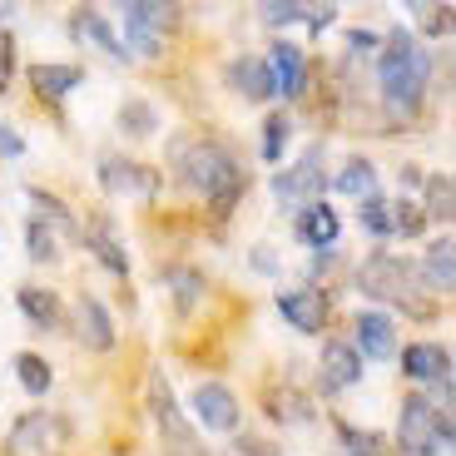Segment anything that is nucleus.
<instances>
[{"instance_id":"nucleus-39","label":"nucleus","mask_w":456,"mask_h":456,"mask_svg":"<svg viewBox=\"0 0 456 456\" xmlns=\"http://www.w3.org/2000/svg\"><path fill=\"white\" fill-rule=\"evenodd\" d=\"M20 154H25V139L11 125H0V159H20Z\"/></svg>"},{"instance_id":"nucleus-30","label":"nucleus","mask_w":456,"mask_h":456,"mask_svg":"<svg viewBox=\"0 0 456 456\" xmlns=\"http://www.w3.org/2000/svg\"><path fill=\"white\" fill-rule=\"evenodd\" d=\"M422 228H427V214H422L417 204H407V199H397V204H392V233H402V239H417Z\"/></svg>"},{"instance_id":"nucleus-20","label":"nucleus","mask_w":456,"mask_h":456,"mask_svg":"<svg viewBox=\"0 0 456 456\" xmlns=\"http://www.w3.org/2000/svg\"><path fill=\"white\" fill-rule=\"evenodd\" d=\"M228 90L243 94V100H273V85H268V69L258 55H243L228 65Z\"/></svg>"},{"instance_id":"nucleus-24","label":"nucleus","mask_w":456,"mask_h":456,"mask_svg":"<svg viewBox=\"0 0 456 456\" xmlns=\"http://www.w3.org/2000/svg\"><path fill=\"white\" fill-rule=\"evenodd\" d=\"M338 189H342V194H353L357 204H362V199H377V169H372V159H347V164H342Z\"/></svg>"},{"instance_id":"nucleus-5","label":"nucleus","mask_w":456,"mask_h":456,"mask_svg":"<svg viewBox=\"0 0 456 456\" xmlns=\"http://www.w3.org/2000/svg\"><path fill=\"white\" fill-rule=\"evenodd\" d=\"M149 411H154V422H159L164 456H204L199 452L194 427L183 422V411H179V402H174V387H169V377L164 372L149 377Z\"/></svg>"},{"instance_id":"nucleus-41","label":"nucleus","mask_w":456,"mask_h":456,"mask_svg":"<svg viewBox=\"0 0 456 456\" xmlns=\"http://www.w3.org/2000/svg\"><path fill=\"white\" fill-rule=\"evenodd\" d=\"M347 50H353V55L357 50H377V35L372 30H347Z\"/></svg>"},{"instance_id":"nucleus-15","label":"nucleus","mask_w":456,"mask_h":456,"mask_svg":"<svg viewBox=\"0 0 456 456\" xmlns=\"http://www.w3.org/2000/svg\"><path fill=\"white\" fill-rule=\"evenodd\" d=\"M402 372L411 382H452V353H446L442 342H411L407 353H402Z\"/></svg>"},{"instance_id":"nucleus-25","label":"nucleus","mask_w":456,"mask_h":456,"mask_svg":"<svg viewBox=\"0 0 456 456\" xmlns=\"http://www.w3.org/2000/svg\"><path fill=\"white\" fill-rule=\"evenodd\" d=\"M427 218H436V224H452L456 218V189H452V174H432L427 179Z\"/></svg>"},{"instance_id":"nucleus-2","label":"nucleus","mask_w":456,"mask_h":456,"mask_svg":"<svg viewBox=\"0 0 456 456\" xmlns=\"http://www.w3.org/2000/svg\"><path fill=\"white\" fill-rule=\"evenodd\" d=\"M432 80V55L427 45H417L407 30L387 35V50L377 55V85H382V100L392 104V114H411L427 94Z\"/></svg>"},{"instance_id":"nucleus-36","label":"nucleus","mask_w":456,"mask_h":456,"mask_svg":"<svg viewBox=\"0 0 456 456\" xmlns=\"http://www.w3.org/2000/svg\"><path fill=\"white\" fill-rule=\"evenodd\" d=\"M174 288H179V293H174V297H179V308H194V297L199 293H204V273H194V268H174Z\"/></svg>"},{"instance_id":"nucleus-34","label":"nucleus","mask_w":456,"mask_h":456,"mask_svg":"<svg viewBox=\"0 0 456 456\" xmlns=\"http://www.w3.org/2000/svg\"><path fill=\"white\" fill-rule=\"evenodd\" d=\"M338 436H342V446H347L353 456H377V452H382L377 432H357L353 422H338Z\"/></svg>"},{"instance_id":"nucleus-40","label":"nucleus","mask_w":456,"mask_h":456,"mask_svg":"<svg viewBox=\"0 0 456 456\" xmlns=\"http://www.w3.org/2000/svg\"><path fill=\"white\" fill-rule=\"evenodd\" d=\"M303 20H308L313 30L322 35V30H328L332 20H338V5H308V15H303Z\"/></svg>"},{"instance_id":"nucleus-37","label":"nucleus","mask_w":456,"mask_h":456,"mask_svg":"<svg viewBox=\"0 0 456 456\" xmlns=\"http://www.w3.org/2000/svg\"><path fill=\"white\" fill-rule=\"evenodd\" d=\"M11 75H15V40L0 35V94L11 90Z\"/></svg>"},{"instance_id":"nucleus-1","label":"nucleus","mask_w":456,"mask_h":456,"mask_svg":"<svg viewBox=\"0 0 456 456\" xmlns=\"http://www.w3.org/2000/svg\"><path fill=\"white\" fill-rule=\"evenodd\" d=\"M169 164H174V174H183V183H194L199 194L214 204V218L233 214L239 194L248 189V174H243L239 164H233V154H228L224 144H214V139H174Z\"/></svg>"},{"instance_id":"nucleus-9","label":"nucleus","mask_w":456,"mask_h":456,"mask_svg":"<svg viewBox=\"0 0 456 456\" xmlns=\"http://www.w3.org/2000/svg\"><path fill=\"white\" fill-rule=\"evenodd\" d=\"M100 189L114 199H149L159 189V174H149L144 164L125 159V154H104L100 159Z\"/></svg>"},{"instance_id":"nucleus-28","label":"nucleus","mask_w":456,"mask_h":456,"mask_svg":"<svg viewBox=\"0 0 456 456\" xmlns=\"http://www.w3.org/2000/svg\"><path fill=\"white\" fill-rule=\"evenodd\" d=\"M288 134H293V125H288V114H268V125H263V159L278 164L288 149Z\"/></svg>"},{"instance_id":"nucleus-18","label":"nucleus","mask_w":456,"mask_h":456,"mask_svg":"<svg viewBox=\"0 0 456 456\" xmlns=\"http://www.w3.org/2000/svg\"><path fill=\"white\" fill-rule=\"evenodd\" d=\"M69 35H75L80 45L104 50L110 60H125V45H119V35L110 30V15H100V11H75V15H69Z\"/></svg>"},{"instance_id":"nucleus-21","label":"nucleus","mask_w":456,"mask_h":456,"mask_svg":"<svg viewBox=\"0 0 456 456\" xmlns=\"http://www.w3.org/2000/svg\"><path fill=\"white\" fill-rule=\"evenodd\" d=\"M80 239L90 243L94 253H100V263H104V268H110V273H129V253H125V243L114 239L110 218H94L90 228H80Z\"/></svg>"},{"instance_id":"nucleus-35","label":"nucleus","mask_w":456,"mask_h":456,"mask_svg":"<svg viewBox=\"0 0 456 456\" xmlns=\"http://www.w3.org/2000/svg\"><path fill=\"white\" fill-rule=\"evenodd\" d=\"M258 15L268 25H293V20L308 15V5H297V0H268V5H258Z\"/></svg>"},{"instance_id":"nucleus-33","label":"nucleus","mask_w":456,"mask_h":456,"mask_svg":"<svg viewBox=\"0 0 456 456\" xmlns=\"http://www.w3.org/2000/svg\"><path fill=\"white\" fill-rule=\"evenodd\" d=\"M25 243H30V258H35V263H55V258H60V243H55V233H50L45 224H30Z\"/></svg>"},{"instance_id":"nucleus-10","label":"nucleus","mask_w":456,"mask_h":456,"mask_svg":"<svg viewBox=\"0 0 456 456\" xmlns=\"http://www.w3.org/2000/svg\"><path fill=\"white\" fill-rule=\"evenodd\" d=\"M189 407H194V422L204 427V432H239L243 411H239V397H233L224 382H199Z\"/></svg>"},{"instance_id":"nucleus-29","label":"nucleus","mask_w":456,"mask_h":456,"mask_svg":"<svg viewBox=\"0 0 456 456\" xmlns=\"http://www.w3.org/2000/svg\"><path fill=\"white\" fill-rule=\"evenodd\" d=\"M357 218H362V228L377 233V239H387L392 233V204L387 199H362V204H357Z\"/></svg>"},{"instance_id":"nucleus-3","label":"nucleus","mask_w":456,"mask_h":456,"mask_svg":"<svg viewBox=\"0 0 456 456\" xmlns=\"http://www.w3.org/2000/svg\"><path fill=\"white\" fill-rule=\"evenodd\" d=\"M397 442L407 456H446L452 452V411H442L432 397H422V392L402 397Z\"/></svg>"},{"instance_id":"nucleus-8","label":"nucleus","mask_w":456,"mask_h":456,"mask_svg":"<svg viewBox=\"0 0 456 456\" xmlns=\"http://www.w3.org/2000/svg\"><path fill=\"white\" fill-rule=\"evenodd\" d=\"M322 189H328V174H322V144H313L293 169L273 174V194L283 199V204H297V208L318 204Z\"/></svg>"},{"instance_id":"nucleus-11","label":"nucleus","mask_w":456,"mask_h":456,"mask_svg":"<svg viewBox=\"0 0 456 456\" xmlns=\"http://www.w3.org/2000/svg\"><path fill=\"white\" fill-rule=\"evenodd\" d=\"M278 313H283V322L293 332H308V338L328 328V297L318 288H283L278 293Z\"/></svg>"},{"instance_id":"nucleus-23","label":"nucleus","mask_w":456,"mask_h":456,"mask_svg":"<svg viewBox=\"0 0 456 456\" xmlns=\"http://www.w3.org/2000/svg\"><path fill=\"white\" fill-rule=\"evenodd\" d=\"M15 303H20V313L35 322V328H60V322H65V313H60V297L50 293V288L25 283L20 293H15Z\"/></svg>"},{"instance_id":"nucleus-13","label":"nucleus","mask_w":456,"mask_h":456,"mask_svg":"<svg viewBox=\"0 0 456 456\" xmlns=\"http://www.w3.org/2000/svg\"><path fill=\"white\" fill-rule=\"evenodd\" d=\"M357 342L353 353L357 357H372V362H392L397 357V328H392L387 313H357Z\"/></svg>"},{"instance_id":"nucleus-27","label":"nucleus","mask_w":456,"mask_h":456,"mask_svg":"<svg viewBox=\"0 0 456 456\" xmlns=\"http://www.w3.org/2000/svg\"><path fill=\"white\" fill-rule=\"evenodd\" d=\"M119 129H125L129 139H149V134H159V114H154L149 100H129L125 110H119Z\"/></svg>"},{"instance_id":"nucleus-17","label":"nucleus","mask_w":456,"mask_h":456,"mask_svg":"<svg viewBox=\"0 0 456 456\" xmlns=\"http://www.w3.org/2000/svg\"><path fill=\"white\" fill-rule=\"evenodd\" d=\"M342 233V218L338 208L328 204V199H318V204H308L303 214H297V239L308 243V248H332Z\"/></svg>"},{"instance_id":"nucleus-7","label":"nucleus","mask_w":456,"mask_h":456,"mask_svg":"<svg viewBox=\"0 0 456 456\" xmlns=\"http://www.w3.org/2000/svg\"><path fill=\"white\" fill-rule=\"evenodd\" d=\"M119 15H125V55L134 50V55H159V30H169L174 25V5H154V0H129V5H119Z\"/></svg>"},{"instance_id":"nucleus-6","label":"nucleus","mask_w":456,"mask_h":456,"mask_svg":"<svg viewBox=\"0 0 456 456\" xmlns=\"http://www.w3.org/2000/svg\"><path fill=\"white\" fill-rule=\"evenodd\" d=\"M11 456H60L69 446V422L60 411H25L5 436Z\"/></svg>"},{"instance_id":"nucleus-19","label":"nucleus","mask_w":456,"mask_h":456,"mask_svg":"<svg viewBox=\"0 0 456 456\" xmlns=\"http://www.w3.org/2000/svg\"><path fill=\"white\" fill-rule=\"evenodd\" d=\"M80 80H85L80 65H35L30 69V90L40 94V100H50V104L69 100V94L80 90Z\"/></svg>"},{"instance_id":"nucleus-38","label":"nucleus","mask_w":456,"mask_h":456,"mask_svg":"<svg viewBox=\"0 0 456 456\" xmlns=\"http://www.w3.org/2000/svg\"><path fill=\"white\" fill-rule=\"evenodd\" d=\"M417 15H422V25H427L432 35H446V30H452V11H446V5H442V11H436V5H417Z\"/></svg>"},{"instance_id":"nucleus-22","label":"nucleus","mask_w":456,"mask_h":456,"mask_svg":"<svg viewBox=\"0 0 456 456\" xmlns=\"http://www.w3.org/2000/svg\"><path fill=\"white\" fill-rule=\"evenodd\" d=\"M456 243H452V233H442V239L427 248V258H422V273H427V283H432V293H452L456 288Z\"/></svg>"},{"instance_id":"nucleus-4","label":"nucleus","mask_w":456,"mask_h":456,"mask_svg":"<svg viewBox=\"0 0 456 456\" xmlns=\"http://www.w3.org/2000/svg\"><path fill=\"white\" fill-rule=\"evenodd\" d=\"M357 288L367 297H382V303H402L411 313H432V303H422V283H417V268L402 263L397 253H367L362 268H357Z\"/></svg>"},{"instance_id":"nucleus-12","label":"nucleus","mask_w":456,"mask_h":456,"mask_svg":"<svg viewBox=\"0 0 456 456\" xmlns=\"http://www.w3.org/2000/svg\"><path fill=\"white\" fill-rule=\"evenodd\" d=\"M353 382H362V357L353 353V342H328V347H322V362H318V387H322V397H332V392H347Z\"/></svg>"},{"instance_id":"nucleus-26","label":"nucleus","mask_w":456,"mask_h":456,"mask_svg":"<svg viewBox=\"0 0 456 456\" xmlns=\"http://www.w3.org/2000/svg\"><path fill=\"white\" fill-rule=\"evenodd\" d=\"M15 377H20V387L35 392V397H45L50 382H55V372H50V362L40 353H15Z\"/></svg>"},{"instance_id":"nucleus-16","label":"nucleus","mask_w":456,"mask_h":456,"mask_svg":"<svg viewBox=\"0 0 456 456\" xmlns=\"http://www.w3.org/2000/svg\"><path fill=\"white\" fill-rule=\"evenodd\" d=\"M75 322H80V342H85V347H94V353H110V347H114V318L104 313V303L94 293H85L80 303H75Z\"/></svg>"},{"instance_id":"nucleus-31","label":"nucleus","mask_w":456,"mask_h":456,"mask_svg":"<svg viewBox=\"0 0 456 456\" xmlns=\"http://www.w3.org/2000/svg\"><path fill=\"white\" fill-rule=\"evenodd\" d=\"M268 417H278V422H308V402L293 397V392H268Z\"/></svg>"},{"instance_id":"nucleus-32","label":"nucleus","mask_w":456,"mask_h":456,"mask_svg":"<svg viewBox=\"0 0 456 456\" xmlns=\"http://www.w3.org/2000/svg\"><path fill=\"white\" fill-rule=\"evenodd\" d=\"M30 204H35V218H40V224H60V228H75V218H69V208L60 204L55 194H45V189H30Z\"/></svg>"},{"instance_id":"nucleus-42","label":"nucleus","mask_w":456,"mask_h":456,"mask_svg":"<svg viewBox=\"0 0 456 456\" xmlns=\"http://www.w3.org/2000/svg\"><path fill=\"white\" fill-rule=\"evenodd\" d=\"M5 15H11V5H0V20H5Z\"/></svg>"},{"instance_id":"nucleus-14","label":"nucleus","mask_w":456,"mask_h":456,"mask_svg":"<svg viewBox=\"0 0 456 456\" xmlns=\"http://www.w3.org/2000/svg\"><path fill=\"white\" fill-rule=\"evenodd\" d=\"M263 69H268L273 94H283V100H297V94H303V75H308V65H303V50L297 45L278 40V45L268 50V60H263Z\"/></svg>"}]
</instances>
